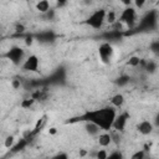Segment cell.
<instances>
[{"mask_svg":"<svg viewBox=\"0 0 159 159\" xmlns=\"http://www.w3.org/2000/svg\"><path fill=\"white\" fill-rule=\"evenodd\" d=\"M84 154H86V152H84V150H81V152H80V155H84Z\"/></svg>","mask_w":159,"mask_h":159,"instance_id":"cell-40","label":"cell"},{"mask_svg":"<svg viewBox=\"0 0 159 159\" xmlns=\"http://www.w3.org/2000/svg\"><path fill=\"white\" fill-rule=\"evenodd\" d=\"M35 7H36V10H37L39 12H41V14H46L48 10H51V9H50V1H48V0H39V1L36 2Z\"/></svg>","mask_w":159,"mask_h":159,"instance_id":"cell-12","label":"cell"},{"mask_svg":"<svg viewBox=\"0 0 159 159\" xmlns=\"http://www.w3.org/2000/svg\"><path fill=\"white\" fill-rule=\"evenodd\" d=\"M55 158H60V159H67L68 155L66 153H58L57 155H55Z\"/></svg>","mask_w":159,"mask_h":159,"instance_id":"cell-33","label":"cell"},{"mask_svg":"<svg viewBox=\"0 0 159 159\" xmlns=\"http://www.w3.org/2000/svg\"><path fill=\"white\" fill-rule=\"evenodd\" d=\"M29 144V142H27V139L26 138H21L16 144H14L12 145V148H11V150H12V153H17V152H20V150H22L26 145Z\"/></svg>","mask_w":159,"mask_h":159,"instance_id":"cell-14","label":"cell"},{"mask_svg":"<svg viewBox=\"0 0 159 159\" xmlns=\"http://www.w3.org/2000/svg\"><path fill=\"white\" fill-rule=\"evenodd\" d=\"M32 42H34V36H32V35H27V36L25 37V43H26V46H31Z\"/></svg>","mask_w":159,"mask_h":159,"instance_id":"cell-30","label":"cell"},{"mask_svg":"<svg viewBox=\"0 0 159 159\" xmlns=\"http://www.w3.org/2000/svg\"><path fill=\"white\" fill-rule=\"evenodd\" d=\"M123 5H125V6H130V4H132V1L133 0H119Z\"/></svg>","mask_w":159,"mask_h":159,"instance_id":"cell-34","label":"cell"},{"mask_svg":"<svg viewBox=\"0 0 159 159\" xmlns=\"http://www.w3.org/2000/svg\"><path fill=\"white\" fill-rule=\"evenodd\" d=\"M155 22H157V14L154 11H150L143 19V21L140 22V26L142 27H145V29H150V27H153L155 25Z\"/></svg>","mask_w":159,"mask_h":159,"instance_id":"cell-8","label":"cell"},{"mask_svg":"<svg viewBox=\"0 0 159 159\" xmlns=\"http://www.w3.org/2000/svg\"><path fill=\"white\" fill-rule=\"evenodd\" d=\"M118 133H119V132L116 130V129L111 133V135H112V142H114L116 144H119V142H120V137L118 135Z\"/></svg>","mask_w":159,"mask_h":159,"instance_id":"cell-23","label":"cell"},{"mask_svg":"<svg viewBox=\"0 0 159 159\" xmlns=\"http://www.w3.org/2000/svg\"><path fill=\"white\" fill-rule=\"evenodd\" d=\"M144 157H145V150L143 149V150H138L137 153H134L132 155V159H143Z\"/></svg>","mask_w":159,"mask_h":159,"instance_id":"cell-25","label":"cell"},{"mask_svg":"<svg viewBox=\"0 0 159 159\" xmlns=\"http://www.w3.org/2000/svg\"><path fill=\"white\" fill-rule=\"evenodd\" d=\"M144 70H145L148 73H154L155 70H157V63H155L154 61H147V65H145Z\"/></svg>","mask_w":159,"mask_h":159,"instance_id":"cell-18","label":"cell"},{"mask_svg":"<svg viewBox=\"0 0 159 159\" xmlns=\"http://www.w3.org/2000/svg\"><path fill=\"white\" fill-rule=\"evenodd\" d=\"M14 143H15V139H14V137L12 135H9V137H6V139L4 140V145H5V148H12V145H14Z\"/></svg>","mask_w":159,"mask_h":159,"instance_id":"cell-22","label":"cell"},{"mask_svg":"<svg viewBox=\"0 0 159 159\" xmlns=\"http://www.w3.org/2000/svg\"><path fill=\"white\" fill-rule=\"evenodd\" d=\"M150 50H152L155 55H159V41H154V42H152V45H150Z\"/></svg>","mask_w":159,"mask_h":159,"instance_id":"cell-26","label":"cell"},{"mask_svg":"<svg viewBox=\"0 0 159 159\" xmlns=\"http://www.w3.org/2000/svg\"><path fill=\"white\" fill-rule=\"evenodd\" d=\"M98 55L102 60V62L104 63H109L111 58H112V55H113V47L109 42H103L99 48H98Z\"/></svg>","mask_w":159,"mask_h":159,"instance_id":"cell-5","label":"cell"},{"mask_svg":"<svg viewBox=\"0 0 159 159\" xmlns=\"http://www.w3.org/2000/svg\"><path fill=\"white\" fill-rule=\"evenodd\" d=\"M116 107H104L101 109L96 111H87L81 116L73 117L66 123H76V122H93L98 124L102 130H108L112 128L114 118L117 116L116 113Z\"/></svg>","mask_w":159,"mask_h":159,"instance_id":"cell-1","label":"cell"},{"mask_svg":"<svg viewBox=\"0 0 159 159\" xmlns=\"http://www.w3.org/2000/svg\"><path fill=\"white\" fill-rule=\"evenodd\" d=\"M96 158H98V159H107L108 158V153L104 149H101V150H98L96 153Z\"/></svg>","mask_w":159,"mask_h":159,"instance_id":"cell-24","label":"cell"},{"mask_svg":"<svg viewBox=\"0 0 159 159\" xmlns=\"http://www.w3.org/2000/svg\"><path fill=\"white\" fill-rule=\"evenodd\" d=\"M108 158L109 159H120V158H123V155L119 152H113L112 154H108Z\"/></svg>","mask_w":159,"mask_h":159,"instance_id":"cell-27","label":"cell"},{"mask_svg":"<svg viewBox=\"0 0 159 159\" xmlns=\"http://www.w3.org/2000/svg\"><path fill=\"white\" fill-rule=\"evenodd\" d=\"M106 21H107L108 24H112V25H113V24L116 22V12L112 11V10L108 11L107 15H106Z\"/></svg>","mask_w":159,"mask_h":159,"instance_id":"cell-20","label":"cell"},{"mask_svg":"<svg viewBox=\"0 0 159 159\" xmlns=\"http://www.w3.org/2000/svg\"><path fill=\"white\" fill-rule=\"evenodd\" d=\"M11 86H12V88H14V89H19V88H20V86H21L20 80H17V78L12 80V81H11Z\"/></svg>","mask_w":159,"mask_h":159,"instance_id":"cell-28","label":"cell"},{"mask_svg":"<svg viewBox=\"0 0 159 159\" xmlns=\"http://www.w3.org/2000/svg\"><path fill=\"white\" fill-rule=\"evenodd\" d=\"M83 2H84V4H91V2H92V0H84Z\"/></svg>","mask_w":159,"mask_h":159,"instance_id":"cell-39","label":"cell"},{"mask_svg":"<svg viewBox=\"0 0 159 159\" xmlns=\"http://www.w3.org/2000/svg\"><path fill=\"white\" fill-rule=\"evenodd\" d=\"M128 118H129V114L127 112L120 113V114H117L116 118H114V122H113L112 128L116 129V130H118V132H123L124 128H125V124H127Z\"/></svg>","mask_w":159,"mask_h":159,"instance_id":"cell-7","label":"cell"},{"mask_svg":"<svg viewBox=\"0 0 159 159\" xmlns=\"http://www.w3.org/2000/svg\"><path fill=\"white\" fill-rule=\"evenodd\" d=\"M129 76H125V75H123V76H119L117 80H116V83H117V86H119V87H123V86H125L128 82H129Z\"/></svg>","mask_w":159,"mask_h":159,"instance_id":"cell-17","label":"cell"},{"mask_svg":"<svg viewBox=\"0 0 159 159\" xmlns=\"http://www.w3.org/2000/svg\"><path fill=\"white\" fill-rule=\"evenodd\" d=\"M144 150H145V152H148V150H149V145H148V144H145V145H144Z\"/></svg>","mask_w":159,"mask_h":159,"instance_id":"cell-38","label":"cell"},{"mask_svg":"<svg viewBox=\"0 0 159 159\" xmlns=\"http://www.w3.org/2000/svg\"><path fill=\"white\" fill-rule=\"evenodd\" d=\"M139 62H140V58H139L138 56H132V57H129V60H128V65L132 66V67L139 66Z\"/></svg>","mask_w":159,"mask_h":159,"instance_id":"cell-21","label":"cell"},{"mask_svg":"<svg viewBox=\"0 0 159 159\" xmlns=\"http://www.w3.org/2000/svg\"><path fill=\"white\" fill-rule=\"evenodd\" d=\"M135 17H137V12H135L134 7L127 6V7L122 11V14H120V16H119V21L127 24L129 27H133V25H134V22H135Z\"/></svg>","mask_w":159,"mask_h":159,"instance_id":"cell-4","label":"cell"},{"mask_svg":"<svg viewBox=\"0 0 159 159\" xmlns=\"http://www.w3.org/2000/svg\"><path fill=\"white\" fill-rule=\"evenodd\" d=\"M48 133L53 135V134H56V133H57V129H56L55 127H52V128H50V129H48Z\"/></svg>","mask_w":159,"mask_h":159,"instance_id":"cell-37","label":"cell"},{"mask_svg":"<svg viewBox=\"0 0 159 159\" xmlns=\"http://www.w3.org/2000/svg\"><path fill=\"white\" fill-rule=\"evenodd\" d=\"M111 143H112L111 133H101V134H98V144L101 147H108Z\"/></svg>","mask_w":159,"mask_h":159,"instance_id":"cell-11","label":"cell"},{"mask_svg":"<svg viewBox=\"0 0 159 159\" xmlns=\"http://www.w3.org/2000/svg\"><path fill=\"white\" fill-rule=\"evenodd\" d=\"M53 39H55V35H53L52 32H50V31L42 32V34H40V35L37 36V40L41 41V42H50V41H52Z\"/></svg>","mask_w":159,"mask_h":159,"instance_id":"cell-15","label":"cell"},{"mask_svg":"<svg viewBox=\"0 0 159 159\" xmlns=\"http://www.w3.org/2000/svg\"><path fill=\"white\" fill-rule=\"evenodd\" d=\"M106 15H107V11H106V10H103V9L96 10L93 14L89 15V17H88L84 22H86L88 26H91V27L98 30V29L102 27L103 22L106 21Z\"/></svg>","mask_w":159,"mask_h":159,"instance_id":"cell-2","label":"cell"},{"mask_svg":"<svg viewBox=\"0 0 159 159\" xmlns=\"http://www.w3.org/2000/svg\"><path fill=\"white\" fill-rule=\"evenodd\" d=\"M133 1H134L135 7H138V9H142L147 2V0H133Z\"/></svg>","mask_w":159,"mask_h":159,"instance_id":"cell-29","label":"cell"},{"mask_svg":"<svg viewBox=\"0 0 159 159\" xmlns=\"http://www.w3.org/2000/svg\"><path fill=\"white\" fill-rule=\"evenodd\" d=\"M45 122H46V116H43L42 118H40V119H39V120L36 122V125H35L34 130H31L34 135H37V134H39V133L41 132V129H42V127H43Z\"/></svg>","mask_w":159,"mask_h":159,"instance_id":"cell-16","label":"cell"},{"mask_svg":"<svg viewBox=\"0 0 159 159\" xmlns=\"http://www.w3.org/2000/svg\"><path fill=\"white\" fill-rule=\"evenodd\" d=\"M84 129H86V132H87L89 135H98L99 132L102 130V128H101L98 124L93 123V122H86Z\"/></svg>","mask_w":159,"mask_h":159,"instance_id":"cell-10","label":"cell"},{"mask_svg":"<svg viewBox=\"0 0 159 159\" xmlns=\"http://www.w3.org/2000/svg\"><path fill=\"white\" fill-rule=\"evenodd\" d=\"M35 98H26V99H24L21 103H20V106L22 107V108H30V107H32L34 106V103H35Z\"/></svg>","mask_w":159,"mask_h":159,"instance_id":"cell-19","label":"cell"},{"mask_svg":"<svg viewBox=\"0 0 159 159\" xmlns=\"http://www.w3.org/2000/svg\"><path fill=\"white\" fill-rule=\"evenodd\" d=\"M45 16H46L47 19H53V16H55V12H53V10H48V11L45 14Z\"/></svg>","mask_w":159,"mask_h":159,"instance_id":"cell-32","label":"cell"},{"mask_svg":"<svg viewBox=\"0 0 159 159\" xmlns=\"http://www.w3.org/2000/svg\"><path fill=\"white\" fill-rule=\"evenodd\" d=\"M21 68L29 72H37L39 71V57L36 55H30L22 63Z\"/></svg>","mask_w":159,"mask_h":159,"instance_id":"cell-6","label":"cell"},{"mask_svg":"<svg viewBox=\"0 0 159 159\" xmlns=\"http://www.w3.org/2000/svg\"><path fill=\"white\" fill-rule=\"evenodd\" d=\"M111 103H112L113 107H116V108H120V107L123 106V103H124V96H123L122 93H117V94H114V96L111 98Z\"/></svg>","mask_w":159,"mask_h":159,"instance_id":"cell-13","label":"cell"},{"mask_svg":"<svg viewBox=\"0 0 159 159\" xmlns=\"http://www.w3.org/2000/svg\"><path fill=\"white\" fill-rule=\"evenodd\" d=\"M154 125L159 128V113H158V114L155 116V118H154Z\"/></svg>","mask_w":159,"mask_h":159,"instance_id":"cell-35","label":"cell"},{"mask_svg":"<svg viewBox=\"0 0 159 159\" xmlns=\"http://www.w3.org/2000/svg\"><path fill=\"white\" fill-rule=\"evenodd\" d=\"M24 55H25V52H24V50H22L21 47H19V46H12V47L5 53V57H6L7 60H10L14 65H20L21 61L24 60Z\"/></svg>","mask_w":159,"mask_h":159,"instance_id":"cell-3","label":"cell"},{"mask_svg":"<svg viewBox=\"0 0 159 159\" xmlns=\"http://www.w3.org/2000/svg\"><path fill=\"white\" fill-rule=\"evenodd\" d=\"M137 129L140 134L143 135H148L153 132V123L149 122V120H142L140 123H138L137 125Z\"/></svg>","mask_w":159,"mask_h":159,"instance_id":"cell-9","label":"cell"},{"mask_svg":"<svg viewBox=\"0 0 159 159\" xmlns=\"http://www.w3.org/2000/svg\"><path fill=\"white\" fill-rule=\"evenodd\" d=\"M24 31H25V26L21 25V24H17L16 27H15V32H16V34H21V32H24Z\"/></svg>","mask_w":159,"mask_h":159,"instance_id":"cell-31","label":"cell"},{"mask_svg":"<svg viewBox=\"0 0 159 159\" xmlns=\"http://www.w3.org/2000/svg\"><path fill=\"white\" fill-rule=\"evenodd\" d=\"M55 1L57 2L58 6H62V5H65V4L67 2V0H55Z\"/></svg>","mask_w":159,"mask_h":159,"instance_id":"cell-36","label":"cell"}]
</instances>
